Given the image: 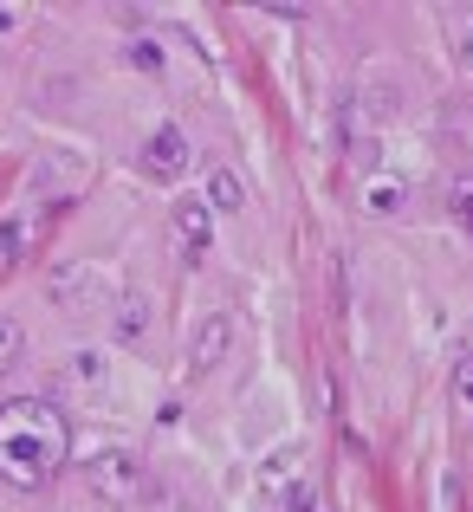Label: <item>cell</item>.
Masks as SVG:
<instances>
[{
    "instance_id": "9",
    "label": "cell",
    "mask_w": 473,
    "mask_h": 512,
    "mask_svg": "<svg viewBox=\"0 0 473 512\" xmlns=\"http://www.w3.org/2000/svg\"><path fill=\"white\" fill-rule=\"evenodd\" d=\"M150 325H156V305H150V292H117V305H111V344H143L150 338Z\"/></svg>"
},
{
    "instance_id": "11",
    "label": "cell",
    "mask_w": 473,
    "mask_h": 512,
    "mask_svg": "<svg viewBox=\"0 0 473 512\" xmlns=\"http://www.w3.org/2000/svg\"><path fill=\"white\" fill-rule=\"evenodd\" d=\"M201 201H208V208L214 214H240V208H247V175H240L234 163H214L208 169V188H201Z\"/></svg>"
},
{
    "instance_id": "17",
    "label": "cell",
    "mask_w": 473,
    "mask_h": 512,
    "mask_svg": "<svg viewBox=\"0 0 473 512\" xmlns=\"http://www.w3.org/2000/svg\"><path fill=\"white\" fill-rule=\"evenodd\" d=\"M454 396H461L467 409H473V357H461V363H454Z\"/></svg>"
},
{
    "instance_id": "19",
    "label": "cell",
    "mask_w": 473,
    "mask_h": 512,
    "mask_svg": "<svg viewBox=\"0 0 473 512\" xmlns=\"http://www.w3.org/2000/svg\"><path fill=\"white\" fill-rule=\"evenodd\" d=\"M13 26H20V13H13V7H0V39H7Z\"/></svg>"
},
{
    "instance_id": "8",
    "label": "cell",
    "mask_w": 473,
    "mask_h": 512,
    "mask_svg": "<svg viewBox=\"0 0 473 512\" xmlns=\"http://www.w3.org/2000/svg\"><path fill=\"white\" fill-rule=\"evenodd\" d=\"M299 487H305V461H299V448H273V454L260 461V493H266V506H286Z\"/></svg>"
},
{
    "instance_id": "5",
    "label": "cell",
    "mask_w": 473,
    "mask_h": 512,
    "mask_svg": "<svg viewBox=\"0 0 473 512\" xmlns=\"http://www.w3.org/2000/svg\"><path fill=\"white\" fill-rule=\"evenodd\" d=\"M234 344H240V318L234 312H208L195 325V338H188V376L221 370V363L234 357Z\"/></svg>"
},
{
    "instance_id": "10",
    "label": "cell",
    "mask_w": 473,
    "mask_h": 512,
    "mask_svg": "<svg viewBox=\"0 0 473 512\" xmlns=\"http://www.w3.org/2000/svg\"><path fill=\"white\" fill-rule=\"evenodd\" d=\"M363 214L402 221V214H409V182H402V175H363Z\"/></svg>"
},
{
    "instance_id": "13",
    "label": "cell",
    "mask_w": 473,
    "mask_h": 512,
    "mask_svg": "<svg viewBox=\"0 0 473 512\" xmlns=\"http://www.w3.org/2000/svg\"><path fill=\"white\" fill-rule=\"evenodd\" d=\"M20 350H26V325H20L13 312H0V376L20 363Z\"/></svg>"
},
{
    "instance_id": "12",
    "label": "cell",
    "mask_w": 473,
    "mask_h": 512,
    "mask_svg": "<svg viewBox=\"0 0 473 512\" xmlns=\"http://www.w3.org/2000/svg\"><path fill=\"white\" fill-rule=\"evenodd\" d=\"M448 214H454V227H461V234H473V169H461L448 182Z\"/></svg>"
},
{
    "instance_id": "18",
    "label": "cell",
    "mask_w": 473,
    "mask_h": 512,
    "mask_svg": "<svg viewBox=\"0 0 473 512\" xmlns=\"http://www.w3.org/2000/svg\"><path fill=\"white\" fill-rule=\"evenodd\" d=\"M461 72L473 78V26H467V33H461Z\"/></svg>"
},
{
    "instance_id": "4",
    "label": "cell",
    "mask_w": 473,
    "mask_h": 512,
    "mask_svg": "<svg viewBox=\"0 0 473 512\" xmlns=\"http://www.w3.org/2000/svg\"><path fill=\"white\" fill-rule=\"evenodd\" d=\"M188 163H195V150H188L182 124H156L150 137H143V150H137V169L150 175V182H182Z\"/></svg>"
},
{
    "instance_id": "16",
    "label": "cell",
    "mask_w": 473,
    "mask_h": 512,
    "mask_svg": "<svg viewBox=\"0 0 473 512\" xmlns=\"http://www.w3.org/2000/svg\"><path fill=\"white\" fill-rule=\"evenodd\" d=\"M26 240H33V214H26V221H0V253H7V260L26 247Z\"/></svg>"
},
{
    "instance_id": "7",
    "label": "cell",
    "mask_w": 473,
    "mask_h": 512,
    "mask_svg": "<svg viewBox=\"0 0 473 512\" xmlns=\"http://www.w3.org/2000/svg\"><path fill=\"white\" fill-rule=\"evenodd\" d=\"M85 175H91V156H85V150H59V156H39V169H33V188H26V201H39V195H46L52 182H59V201H65V195H72L78 182H85Z\"/></svg>"
},
{
    "instance_id": "6",
    "label": "cell",
    "mask_w": 473,
    "mask_h": 512,
    "mask_svg": "<svg viewBox=\"0 0 473 512\" xmlns=\"http://www.w3.org/2000/svg\"><path fill=\"white\" fill-rule=\"evenodd\" d=\"M169 227H175V247H182L188 260H201V253L214 247V208L201 195L175 201V208H169Z\"/></svg>"
},
{
    "instance_id": "1",
    "label": "cell",
    "mask_w": 473,
    "mask_h": 512,
    "mask_svg": "<svg viewBox=\"0 0 473 512\" xmlns=\"http://www.w3.org/2000/svg\"><path fill=\"white\" fill-rule=\"evenodd\" d=\"M65 461H72V428L52 402L20 396L0 409V480L13 493H46Z\"/></svg>"
},
{
    "instance_id": "14",
    "label": "cell",
    "mask_w": 473,
    "mask_h": 512,
    "mask_svg": "<svg viewBox=\"0 0 473 512\" xmlns=\"http://www.w3.org/2000/svg\"><path fill=\"white\" fill-rule=\"evenodd\" d=\"M130 65H137V72H162V65H169V52H162L156 39H130Z\"/></svg>"
},
{
    "instance_id": "2",
    "label": "cell",
    "mask_w": 473,
    "mask_h": 512,
    "mask_svg": "<svg viewBox=\"0 0 473 512\" xmlns=\"http://www.w3.org/2000/svg\"><path fill=\"white\" fill-rule=\"evenodd\" d=\"M78 474H85V487L98 493V500L111 506H130L150 493V461H143L137 448H124V441H98V448L78 461Z\"/></svg>"
},
{
    "instance_id": "20",
    "label": "cell",
    "mask_w": 473,
    "mask_h": 512,
    "mask_svg": "<svg viewBox=\"0 0 473 512\" xmlns=\"http://www.w3.org/2000/svg\"><path fill=\"white\" fill-rule=\"evenodd\" d=\"M260 512H286V506H260Z\"/></svg>"
},
{
    "instance_id": "15",
    "label": "cell",
    "mask_w": 473,
    "mask_h": 512,
    "mask_svg": "<svg viewBox=\"0 0 473 512\" xmlns=\"http://www.w3.org/2000/svg\"><path fill=\"white\" fill-rule=\"evenodd\" d=\"M104 370H111V357H104V350H78V357H72V376H78V383H98Z\"/></svg>"
},
{
    "instance_id": "3",
    "label": "cell",
    "mask_w": 473,
    "mask_h": 512,
    "mask_svg": "<svg viewBox=\"0 0 473 512\" xmlns=\"http://www.w3.org/2000/svg\"><path fill=\"white\" fill-rule=\"evenodd\" d=\"M52 299H59L65 312H111L117 292H111V279H104L91 260H65L59 273H52Z\"/></svg>"
}]
</instances>
